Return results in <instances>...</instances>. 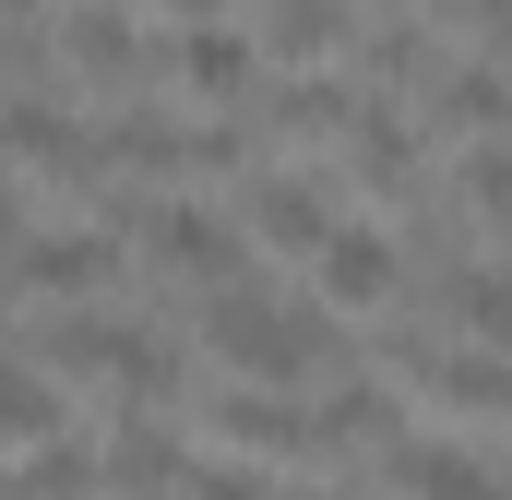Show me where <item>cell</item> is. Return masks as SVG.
Here are the masks:
<instances>
[{
    "label": "cell",
    "instance_id": "obj_1",
    "mask_svg": "<svg viewBox=\"0 0 512 500\" xmlns=\"http://www.w3.org/2000/svg\"><path fill=\"white\" fill-rule=\"evenodd\" d=\"M203 334H215V358L251 381V393H298V381L334 358V310L322 298H274V286H215L203 298Z\"/></svg>",
    "mask_w": 512,
    "mask_h": 500
},
{
    "label": "cell",
    "instance_id": "obj_2",
    "mask_svg": "<svg viewBox=\"0 0 512 500\" xmlns=\"http://www.w3.org/2000/svg\"><path fill=\"white\" fill-rule=\"evenodd\" d=\"M239 250H251V239H239L215 203H155V215H143V262L179 274V286H203V298H215V286H251Z\"/></svg>",
    "mask_w": 512,
    "mask_h": 500
},
{
    "label": "cell",
    "instance_id": "obj_3",
    "mask_svg": "<svg viewBox=\"0 0 512 500\" xmlns=\"http://www.w3.org/2000/svg\"><path fill=\"white\" fill-rule=\"evenodd\" d=\"M108 274H120V239H108V227H48V239H24L12 262H0V286H12V298H60V310H72V298H96Z\"/></svg>",
    "mask_w": 512,
    "mask_h": 500
},
{
    "label": "cell",
    "instance_id": "obj_4",
    "mask_svg": "<svg viewBox=\"0 0 512 500\" xmlns=\"http://www.w3.org/2000/svg\"><path fill=\"white\" fill-rule=\"evenodd\" d=\"M155 72H179L203 108H239V96L262 84V48L239 36V24H179V36L155 48Z\"/></svg>",
    "mask_w": 512,
    "mask_h": 500
},
{
    "label": "cell",
    "instance_id": "obj_5",
    "mask_svg": "<svg viewBox=\"0 0 512 500\" xmlns=\"http://www.w3.org/2000/svg\"><path fill=\"white\" fill-rule=\"evenodd\" d=\"M393 274H405V250H393L382 227H334V239L310 250V286H322V310H370V298H393Z\"/></svg>",
    "mask_w": 512,
    "mask_h": 500
},
{
    "label": "cell",
    "instance_id": "obj_6",
    "mask_svg": "<svg viewBox=\"0 0 512 500\" xmlns=\"http://www.w3.org/2000/svg\"><path fill=\"white\" fill-rule=\"evenodd\" d=\"M96 489H120V500H179V489H191V453H179L155 417H131L120 441L96 453Z\"/></svg>",
    "mask_w": 512,
    "mask_h": 500
},
{
    "label": "cell",
    "instance_id": "obj_7",
    "mask_svg": "<svg viewBox=\"0 0 512 500\" xmlns=\"http://www.w3.org/2000/svg\"><path fill=\"white\" fill-rule=\"evenodd\" d=\"M60 48H72V72H84V84H131V72H155L120 0H72V12H60Z\"/></svg>",
    "mask_w": 512,
    "mask_h": 500
},
{
    "label": "cell",
    "instance_id": "obj_8",
    "mask_svg": "<svg viewBox=\"0 0 512 500\" xmlns=\"http://www.w3.org/2000/svg\"><path fill=\"white\" fill-rule=\"evenodd\" d=\"M215 429H227L251 465H274V453H310V405H298V393H251V381H227V393H215Z\"/></svg>",
    "mask_w": 512,
    "mask_h": 500
},
{
    "label": "cell",
    "instance_id": "obj_9",
    "mask_svg": "<svg viewBox=\"0 0 512 500\" xmlns=\"http://www.w3.org/2000/svg\"><path fill=\"white\" fill-rule=\"evenodd\" d=\"M512 120V72L489 60H453V72H429V131H453V143H489Z\"/></svg>",
    "mask_w": 512,
    "mask_h": 500
},
{
    "label": "cell",
    "instance_id": "obj_10",
    "mask_svg": "<svg viewBox=\"0 0 512 500\" xmlns=\"http://www.w3.org/2000/svg\"><path fill=\"white\" fill-rule=\"evenodd\" d=\"M251 239H262V250H322V239H334V203H322V179H286V167H262V179H251Z\"/></svg>",
    "mask_w": 512,
    "mask_h": 500
},
{
    "label": "cell",
    "instance_id": "obj_11",
    "mask_svg": "<svg viewBox=\"0 0 512 500\" xmlns=\"http://www.w3.org/2000/svg\"><path fill=\"white\" fill-rule=\"evenodd\" d=\"M429 298H441V322H453V334H477L489 358H512V274H489V262H453Z\"/></svg>",
    "mask_w": 512,
    "mask_h": 500
},
{
    "label": "cell",
    "instance_id": "obj_12",
    "mask_svg": "<svg viewBox=\"0 0 512 500\" xmlns=\"http://www.w3.org/2000/svg\"><path fill=\"white\" fill-rule=\"evenodd\" d=\"M262 120L286 131V143H346V131H358V96H346L334 72H298V84L262 96Z\"/></svg>",
    "mask_w": 512,
    "mask_h": 500
},
{
    "label": "cell",
    "instance_id": "obj_13",
    "mask_svg": "<svg viewBox=\"0 0 512 500\" xmlns=\"http://www.w3.org/2000/svg\"><path fill=\"white\" fill-rule=\"evenodd\" d=\"M393 489L405 500H501V477H489L477 453H453V441H405V453H393Z\"/></svg>",
    "mask_w": 512,
    "mask_h": 500
},
{
    "label": "cell",
    "instance_id": "obj_14",
    "mask_svg": "<svg viewBox=\"0 0 512 500\" xmlns=\"http://www.w3.org/2000/svg\"><path fill=\"white\" fill-rule=\"evenodd\" d=\"M346 167H358L370 191H417V120H405V108H358V131H346Z\"/></svg>",
    "mask_w": 512,
    "mask_h": 500
},
{
    "label": "cell",
    "instance_id": "obj_15",
    "mask_svg": "<svg viewBox=\"0 0 512 500\" xmlns=\"http://www.w3.org/2000/svg\"><path fill=\"white\" fill-rule=\"evenodd\" d=\"M108 393H120V405H143V417H155V405L179 393V346H167L155 322H120V346H108Z\"/></svg>",
    "mask_w": 512,
    "mask_h": 500
},
{
    "label": "cell",
    "instance_id": "obj_16",
    "mask_svg": "<svg viewBox=\"0 0 512 500\" xmlns=\"http://www.w3.org/2000/svg\"><path fill=\"white\" fill-rule=\"evenodd\" d=\"M0 500H96V441H72V429L36 441V453L0 477Z\"/></svg>",
    "mask_w": 512,
    "mask_h": 500
},
{
    "label": "cell",
    "instance_id": "obj_17",
    "mask_svg": "<svg viewBox=\"0 0 512 500\" xmlns=\"http://www.w3.org/2000/svg\"><path fill=\"white\" fill-rule=\"evenodd\" d=\"M346 24H358L346 0H262V36H274L286 60H322V48H334Z\"/></svg>",
    "mask_w": 512,
    "mask_h": 500
},
{
    "label": "cell",
    "instance_id": "obj_18",
    "mask_svg": "<svg viewBox=\"0 0 512 500\" xmlns=\"http://www.w3.org/2000/svg\"><path fill=\"white\" fill-rule=\"evenodd\" d=\"M453 191H465V215H489L512 239V143H465V167H453Z\"/></svg>",
    "mask_w": 512,
    "mask_h": 500
},
{
    "label": "cell",
    "instance_id": "obj_19",
    "mask_svg": "<svg viewBox=\"0 0 512 500\" xmlns=\"http://www.w3.org/2000/svg\"><path fill=\"white\" fill-rule=\"evenodd\" d=\"M370 429H393V393H382V381H346V393L310 405V441H370Z\"/></svg>",
    "mask_w": 512,
    "mask_h": 500
},
{
    "label": "cell",
    "instance_id": "obj_20",
    "mask_svg": "<svg viewBox=\"0 0 512 500\" xmlns=\"http://www.w3.org/2000/svg\"><path fill=\"white\" fill-rule=\"evenodd\" d=\"M179 500H274V489H262L251 465H191V489H179Z\"/></svg>",
    "mask_w": 512,
    "mask_h": 500
},
{
    "label": "cell",
    "instance_id": "obj_21",
    "mask_svg": "<svg viewBox=\"0 0 512 500\" xmlns=\"http://www.w3.org/2000/svg\"><path fill=\"white\" fill-rule=\"evenodd\" d=\"M0 250H24V191L0 179Z\"/></svg>",
    "mask_w": 512,
    "mask_h": 500
},
{
    "label": "cell",
    "instance_id": "obj_22",
    "mask_svg": "<svg viewBox=\"0 0 512 500\" xmlns=\"http://www.w3.org/2000/svg\"><path fill=\"white\" fill-rule=\"evenodd\" d=\"M477 12H489V48L512 60V0H477Z\"/></svg>",
    "mask_w": 512,
    "mask_h": 500
},
{
    "label": "cell",
    "instance_id": "obj_23",
    "mask_svg": "<svg viewBox=\"0 0 512 500\" xmlns=\"http://www.w3.org/2000/svg\"><path fill=\"white\" fill-rule=\"evenodd\" d=\"M12 72H24V36H12V24H0V84H12Z\"/></svg>",
    "mask_w": 512,
    "mask_h": 500
},
{
    "label": "cell",
    "instance_id": "obj_24",
    "mask_svg": "<svg viewBox=\"0 0 512 500\" xmlns=\"http://www.w3.org/2000/svg\"><path fill=\"white\" fill-rule=\"evenodd\" d=\"M155 12H191V24H215V0H155Z\"/></svg>",
    "mask_w": 512,
    "mask_h": 500
},
{
    "label": "cell",
    "instance_id": "obj_25",
    "mask_svg": "<svg viewBox=\"0 0 512 500\" xmlns=\"http://www.w3.org/2000/svg\"><path fill=\"white\" fill-rule=\"evenodd\" d=\"M501 500H512V477H501Z\"/></svg>",
    "mask_w": 512,
    "mask_h": 500
}]
</instances>
